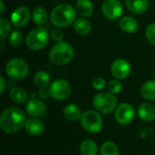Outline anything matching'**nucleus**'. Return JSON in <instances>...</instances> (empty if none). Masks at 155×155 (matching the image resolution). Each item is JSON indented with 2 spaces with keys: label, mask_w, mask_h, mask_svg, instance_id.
Masks as SVG:
<instances>
[{
  "label": "nucleus",
  "mask_w": 155,
  "mask_h": 155,
  "mask_svg": "<svg viewBox=\"0 0 155 155\" xmlns=\"http://www.w3.org/2000/svg\"><path fill=\"white\" fill-rule=\"evenodd\" d=\"M26 116L18 107H8L3 111L0 116V128L6 134H15L25 127Z\"/></svg>",
  "instance_id": "obj_1"
},
{
  "label": "nucleus",
  "mask_w": 155,
  "mask_h": 155,
  "mask_svg": "<svg viewBox=\"0 0 155 155\" xmlns=\"http://www.w3.org/2000/svg\"><path fill=\"white\" fill-rule=\"evenodd\" d=\"M76 10L69 4L56 5L51 12V22L56 27H66L76 20Z\"/></svg>",
  "instance_id": "obj_2"
},
{
  "label": "nucleus",
  "mask_w": 155,
  "mask_h": 155,
  "mask_svg": "<svg viewBox=\"0 0 155 155\" xmlns=\"http://www.w3.org/2000/svg\"><path fill=\"white\" fill-rule=\"evenodd\" d=\"M74 55L73 46L64 41L56 43L49 52V60L56 65H65L69 64Z\"/></svg>",
  "instance_id": "obj_3"
},
{
  "label": "nucleus",
  "mask_w": 155,
  "mask_h": 155,
  "mask_svg": "<svg viewBox=\"0 0 155 155\" xmlns=\"http://www.w3.org/2000/svg\"><path fill=\"white\" fill-rule=\"evenodd\" d=\"M49 42V33L46 28L38 26L32 29L26 35L25 45L33 51L44 49Z\"/></svg>",
  "instance_id": "obj_4"
},
{
  "label": "nucleus",
  "mask_w": 155,
  "mask_h": 155,
  "mask_svg": "<svg viewBox=\"0 0 155 155\" xmlns=\"http://www.w3.org/2000/svg\"><path fill=\"white\" fill-rule=\"evenodd\" d=\"M6 75L14 81H20L25 79L29 74L28 64L18 57L10 59L5 67Z\"/></svg>",
  "instance_id": "obj_5"
},
{
  "label": "nucleus",
  "mask_w": 155,
  "mask_h": 155,
  "mask_svg": "<svg viewBox=\"0 0 155 155\" xmlns=\"http://www.w3.org/2000/svg\"><path fill=\"white\" fill-rule=\"evenodd\" d=\"M80 123L84 130L89 134H98L103 129V118L96 110H87L83 113Z\"/></svg>",
  "instance_id": "obj_6"
},
{
  "label": "nucleus",
  "mask_w": 155,
  "mask_h": 155,
  "mask_svg": "<svg viewBox=\"0 0 155 155\" xmlns=\"http://www.w3.org/2000/svg\"><path fill=\"white\" fill-rule=\"evenodd\" d=\"M93 106L103 114H108L114 112L117 107V99L111 93H99L93 99Z\"/></svg>",
  "instance_id": "obj_7"
},
{
  "label": "nucleus",
  "mask_w": 155,
  "mask_h": 155,
  "mask_svg": "<svg viewBox=\"0 0 155 155\" xmlns=\"http://www.w3.org/2000/svg\"><path fill=\"white\" fill-rule=\"evenodd\" d=\"M48 91L53 99L56 101H63L70 96L72 93V86L70 83L64 79H56L51 83Z\"/></svg>",
  "instance_id": "obj_8"
},
{
  "label": "nucleus",
  "mask_w": 155,
  "mask_h": 155,
  "mask_svg": "<svg viewBox=\"0 0 155 155\" xmlns=\"http://www.w3.org/2000/svg\"><path fill=\"white\" fill-rule=\"evenodd\" d=\"M135 116L134 107L128 103H123L117 106L114 112V119L120 125L130 124Z\"/></svg>",
  "instance_id": "obj_9"
},
{
  "label": "nucleus",
  "mask_w": 155,
  "mask_h": 155,
  "mask_svg": "<svg viewBox=\"0 0 155 155\" xmlns=\"http://www.w3.org/2000/svg\"><path fill=\"white\" fill-rule=\"evenodd\" d=\"M102 12L106 18L116 20L122 16L124 6L119 0H104L102 5Z\"/></svg>",
  "instance_id": "obj_10"
},
{
  "label": "nucleus",
  "mask_w": 155,
  "mask_h": 155,
  "mask_svg": "<svg viewBox=\"0 0 155 155\" xmlns=\"http://www.w3.org/2000/svg\"><path fill=\"white\" fill-rule=\"evenodd\" d=\"M132 71V67L130 63L124 59V58H118L114 60L111 65V73L112 74L119 80L126 79Z\"/></svg>",
  "instance_id": "obj_11"
},
{
  "label": "nucleus",
  "mask_w": 155,
  "mask_h": 155,
  "mask_svg": "<svg viewBox=\"0 0 155 155\" xmlns=\"http://www.w3.org/2000/svg\"><path fill=\"white\" fill-rule=\"evenodd\" d=\"M31 15L32 14L29 8L25 5H21V6L16 7L13 11V13L11 14L10 19L14 26H15L16 28H20L28 23Z\"/></svg>",
  "instance_id": "obj_12"
},
{
  "label": "nucleus",
  "mask_w": 155,
  "mask_h": 155,
  "mask_svg": "<svg viewBox=\"0 0 155 155\" xmlns=\"http://www.w3.org/2000/svg\"><path fill=\"white\" fill-rule=\"evenodd\" d=\"M25 111L29 116L34 118H39L45 114L47 108L44 102L37 100L36 98H31L26 103Z\"/></svg>",
  "instance_id": "obj_13"
},
{
  "label": "nucleus",
  "mask_w": 155,
  "mask_h": 155,
  "mask_svg": "<svg viewBox=\"0 0 155 155\" xmlns=\"http://www.w3.org/2000/svg\"><path fill=\"white\" fill-rule=\"evenodd\" d=\"M25 129L28 134L32 136H39L45 131V124L38 118L32 117L26 120L25 124Z\"/></svg>",
  "instance_id": "obj_14"
},
{
  "label": "nucleus",
  "mask_w": 155,
  "mask_h": 155,
  "mask_svg": "<svg viewBox=\"0 0 155 155\" xmlns=\"http://www.w3.org/2000/svg\"><path fill=\"white\" fill-rule=\"evenodd\" d=\"M138 116L143 122L150 123L155 120V106L150 103H142L137 109Z\"/></svg>",
  "instance_id": "obj_15"
},
{
  "label": "nucleus",
  "mask_w": 155,
  "mask_h": 155,
  "mask_svg": "<svg viewBox=\"0 0 155 155\" xmlns=\"http://www.w3.org/2000/svg\"><path fill=\"white\" fill-rule=\"evenodd\" d=\"M63 114L66 120L70 122H76L81 119L83 113H82L81 108L78 105L74 104H69L64 107Z\"/></svg>",
  "instance_id": "obj_16"
},
{
  "label": "nucleus",
  "mask_w": 155,
  "mask_h": 155,
  "mask_svg": "<svg viewBox=\"0 0 155 155\" xmlns=\"http://www.w3.org/2000/svg\"><path fill=\"white\" fill-rule=\"evenodd\" d=\"M119 26L124 32H125L127 34H134L139 28V25H138V22L136 21V19L132 16H129V15L123 16L120 19Z\"/></svg>",
  "instance_id": "obj_17"
},
{
  "label": "nucleus",
  "mask_w": 155,
  "mask_h": 155,
  "mask_svg": "<svg viewBox=\"0 0 155 155\" xmlns=\"http://www.w3.org/2000/svg\"><path fill=\"white\" fill-rule=\"evenodd\" d=\"M126 6L129 11L136 15L145 13L149 7L148 0H126Z\"/></svg>",
  "instance_id": "obj_18"
},
{
  "label": "nucleus",
  "mask_w": 155,
  "mask_h": 155,
  "mask_svg": "<svg viewBox=\"0 0 155 155\" xmlns=\"http://www.w3.org/2000/svg\"><path fill=\"white\" fill-rule=\"evenodd\" d=\"M34 84L39 90L48 89L51 84V76L45 71H38L34 76Z\"/></svg>",
  "instance_id": "obj_19"
},
{
  "label": "nucleus",
  "mask_w": 155,
  "mask_h": 155,
  "mask_svg": "<svg viewBox=\"0 0 155 155\" xmlns=\"http://www.w3.org/2000/svg\"><path fill=\"white\" fill-rule=\"evenodd\" d=\"M75 10L82 17H89L94 13L93 2L91 0H77Z\"/></svg>",
  "instance_id": "obj_20"
},
{
  "label": "nucleus",
  "mask_w": 155,
  "mask_h": 155,
  "mask_svg": "<svg viewBox=\"0 0 155 155\" xmlns=\"http://www.w3.org/2000/svg\"><path fill=\"white\" fill-rule=\"evenodd\" d=\"M9 98L15 104H25L27 102L28 94L26 91L21 87H13L9 92Z\"/></svg>",
  "instance_id": "obj_21"
},
{
  "label": "nucleus",
  "mask_w": 155,
  "mask_h": 155,
  "mask_svg": "<svg viewBox=\"0 0 155 155\" xmlns=\"http://www.w3.org/2000/svg\"><path fill=\"white\" fill-rule=\"evenodd\" d=\"M141 95L147 101H155V79L149 80L142 85Z\"/></svg>",
  "instance_id": "obj_22"
},
{
  "label": "nucleus",
  "mask_w": 155,
  "mask_h": 155,
  "mask_svg": "<svg viewBox=\"0 0 155 155\" xmlns=\"http://www.w3.org/2000/svg\"><path fill=\"white\" fill-rule=\"evenodd\" d=\"M32 19L36 25L41 26L45 25L48 20V13L46 9L42 6L35 7L32 12Z\"/></svg>",
  "instance_id": "obj_23"
},
{
  "label": "nucleus",
  "mask_w": 155,
  "mask_h": 155,
  "mask_svg": "<svg viewBox=\"0 0 155 155\" xmlns=\"http://www.w3.org/2000/svg\"><path fill=\"white\" fill-rule=\"evenodd\" d=\"M74 31L80 35H88L92 30V25L91 23L85 19L84 17L78 18L74 23Z\"/></svg>",
  "instance_id": "obj_24"
},
{
  "label": "nucleus",
  "mask_w": 155,
  "mask_h": 155,
  "mask_svg": "<svg viewBox=\"0 0 155 155\" xmlns=\"http://www.w3.org/2000/svg\"><path fill=\"white\" fill-rule=\"evenodd\" d=\"M98 152L97 144L91 139H85L80 144V153L82 155H97Z\"/></svg>",
  "instance_id": "obj_25"
},
{
  "label": "nucleus",
  "mask_w": 155,
  "mask_h": 155,
  "mask_svg": "<svg viewBox=\"0 0 155 155\" xmlns=\"http://www.w3.org/2000/svg\"><path fill=\"white\" fill-rule=\"evenodd\" d=\"M100 155H119L118 146L112 141H106L100 148Z\"/></svg>",
  "instance_id": "obj_26"
},
{
  "label": "nucleus",
  "mask_w": 155,
  "mask_h": 155,
  "mask_svg": "<svg viewBox=\"0 0 155 155\" xmlns=\"http://www.w3.org/2000/svg\"><path fill=\"white\" fill-rule=\"evenodd\" d=\"M23 43V35L19 30H14L9 35V44L13 47H18Z\"/></svg>",
  "instance_id": "obj_27"
},
{
  "label": "nucleus",
  "mask_w": 155,
  "mask_h": 155,
  "mask_svg": "<svg viewBox=\"0 0 155 155\" xmlns=\"http://www.w3.org/2000/svg\"><path fill=\"white\" fill-rule=\"evenodd\" d=\"M11 32V25L10 22L5 18H0V39L5 40Z\"/></svg>",
  "instance_id": "obj_28"
},
{
  "label": "nucleus",
  "mask_w": 155,
  "mask_h": 155,
  "mask_svg": "<svg viewBox=\"0 0 155 155\" xmlns=\"http://www.w3.org/2000/svg\"><path fill=\"white\" fill-rule=\"evenodd\" d=\"M123 89V84L121 83V81L119 79H113L111 80L108 84H107V90L109 93L113 94H118L121 93Z\"/></svg>",
  "instance_id": "obj_29"
},
{
  "label": "nucleus",
  "mask_w": 155,
  "mask_h": 155,
  "mask_svg": "<svg viewBox=\"0 0 155 155\" xmlns=\"http://www.w3.org/2000/svg\"><path fill=\"white\" fill-rule=\"evenodd\" d=\"M145 35L149 43L155 45V23H152L147 26L145 30Z\"/></svg>",
  "instance_id": "obj_30"
},
{
  "label": "nucleus",
  "mask_w": 155,
  "mask_h": 155,
  "mask_svg": "<svg viewBox=\"0 0 155 155\" xmlns=\"http://www.w3.org/2000/svg\"><path fill=\"white\" fill-rule=\"evenodd\" d=\"M51 38L56 42V43H59V42H62L64 37V33L63 32L62 29H60V27H55V28H53L51 30Z\"/></svg>",
  "instance_id": "obj_31"
},
{
  "label": "nucleus",
  "mask_w": 155,
  "mask_h": 155,
  "mask_svg": "<svg viewBox=\"0 0 155 155\" xmlns=\"http://www.w3.org/2000/svg\"><path fill=\"white\" fill-rule=\"evenodd\" d=\"M106 85V82L103 77H96L93 80L92 82V86L93 88H94L95 90H103Z\"/></svg>",
  "instance_id": "obj_32"
},
{
  "label": "nucleus",
  "mask_w": 155,
  "mask_h": 155,
  "mask_svg": "<svg viewBox=\"0 0 155 155\" xmlns=\"http://www.w3.org/2000/svg\"><path fill=\"white\" fill-rule=\"evenodd\" d=\"M38 96H39L41 99H47V98L50 96L48 89H45V90H39Z\"/></svg>",
  "instance_id": "obj_33"
},
{
  "label": "nucleus",
  "mask_w": 155,
  "mask_h": 155,
  "mask_svg": "<svg viewBox=\"0 0 155 155\" xmlns=\"http://www.w3.org/2000/svg\"><path fill=\"white\" fill-rule=\"evenodd\" d=\"M0 84H1V88H0V94H3L5 88H6V82L5 79L4 78V76H0Z\"/></svg>",
  "instance_id": "obj_34"
},
{
  "label": "nucleus",
  "mask_w": 155,
  "mask_h": 155,
  "mask_svg": "<svg viewBox=\"0 0 155 155\" xmlns=\"http://www.w3.org/2000/svg\"><path fill=\"white\" fill-rule=\"evenodd\" d=\"M0 5H1V7H0V14L3 15L4 12H5V3L3 0H0Z\"/></svg>",
  "instance_id": "obj_35"
},
{
  "label": "nucleus",
  "mask_w": 155,
  "mask_h": 155,
  "mask_svg": "<svg viewBox=\"0 0 155 155\" xmlns=\"http://www.w3.org/2000/svg\"><path fill=\"white\" fill-rule=\"evenodd\" d=\"M1 49H2V50L4 49V43H3V42H1Z\"/></svg>",
  "instance_id": "obj_36"
},
{
  "label": "nucleus",
  "mask_w": 155,
  "mask_h": 155,
  "mask_svg": "<svg viewBox=\"0 0 155 155\" xmlns=\"http://www.w3.org/2000/svg\"><path fill=\"white\" fill-rule=\"evenodd\" d=\"M154 76H155V71H154Z\"/></svg>",
  "instance_id": "obj_37"
},
{
  "label": "nucleus",
  "mask_w": 155,
  "mask_h": 155,
  "mask_svg": "<svg viewBox=\"0 0 155 155\" xmlns=\"http://www.w3.org/2000/svg\"><path fill=\"white\" fill-rule=\"evenodd\" d=\"M35 155H40V154H35Z\"/></svg>",
  "instance_id": "obj_38"
}]
</instances>
